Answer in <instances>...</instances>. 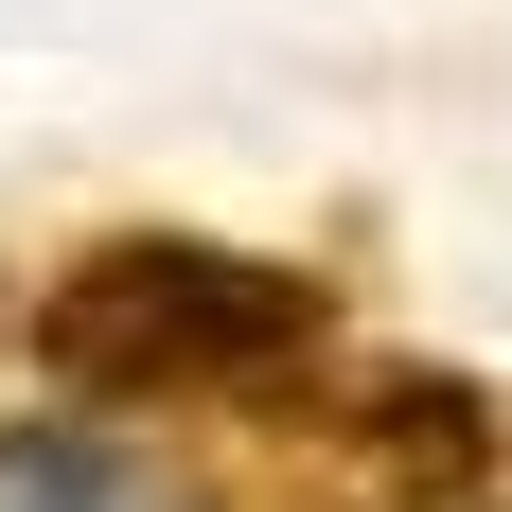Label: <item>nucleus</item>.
<instances>
[{"label": "nucleus", "instance_id": "obj_1", "mask_svg": "<svg viewBox=\"0 0 512 512\" xmlns=\"http://www.w3.org/2000/svg\"><path fill=\"white\" fill-rule=\"evenodd\" d=\"M318 354H336V283H301L265 248H212V230H106V248H71L36 283V371L71 407L230 424Z\"/></svg>", "mask_w": 512, "mask_h": 512}, {"label": "nucleus", "instance_id": "obj_2", "mask_svg": "<svg viewBox=\"0 0 512 512\" xmlns=\"http://www.w3.org/2000/svg\"><path fill=\"white\" fill-rule=\"evenodd\" d=\"M512 495V407L424 354H318L195 442V512H477Z\"/></svg>", "mask_w": 512, "mask_h": 512}]
</instances>
